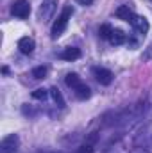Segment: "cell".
Returning <instances> with one entry per match:
<instances>
[{"mask_svg":"<svg viewBox=\"0 0 152 153\" xmlns=\"http://www.w3.org/2000/svg\"><path fill=\"white\" fill-rule=\"evenodd\" d=\"M56 7H57V0H45L39 7V20L41 22H48L54 13H56Z\"/></svg>","mask_w":152,"mask_h":153,"instance_id":"cell-4","label":"cell"},{"mask_svg":"<svg viewBox=\"0 0 152 153\" xmlns=\"http://www.w3.org/2000/svg\"><path fill=\"white\" fill-rule=\"evenodd\" d=\"M111 32H113V27L111 25H102L100 29H99V34H100V38H104V39H109V36H111Z\"/></svg>","mask_w":152,"mask_h":153,"instance_id":"cell-16","label":"cell"},{"mask_svg":"<svg viewBox=\"0 0 152 153\" xmlns=\"http://www.w3.org/2000/svg\"><path fill=\"white\" fill-rule=\"evenodd\" d=\"M47 73H48V68H47V66H38V68H34V70H32V76H34V78H38V80L45 78Z\"/></svg>","mask_w":152,"mask_h":153,"instance_id":"cell-14","label":"cell"},{"mask_svg":"<svg viewBox=\"0 0 152 153\" xmlns=\"http://www.w3.org/2000/svg\"><path fill=\"white\" fill-rule=\"evenodd\" d=\"M65 82H66V85H68V87H72V91L75 89L77 85H81V84H82L81 76L77 75V73H68V75L65 76Z\"/></svg>","mask_w":152,"mask_h":153,"instance_id":"cell-12","label":"cell"},{"mask_svg":"<svg viewBox=\"0 0 152 153\" xmlns=\"http://www.w3.org/2000/svg\"><path fill=\"white\" fill-rule=\"evenodd\" d=\"M20 146V137L16 134H9L0 143V153H16Z\"/></svg>","mask_w":152,"mask_h":153,"instance_id":"cell-3","label":"cell"},{"mask_svg":"<svg viewBox=\"0 0 152 153\" xmlns=\"http://www.w3.org/2000/svg\"><path fill=\"white\" fill-rule=\"evenodd\" d=\"M48 94H50V91H47V89H36V91H32V98L34 100H47Z\"/></svg>","mask_w":152,"mask_h":153,"instance_id":"cell-15","label":"cell"},{"mask_svg":"<svg viewBox=\"0 0 152 153\" xmlns=\"http://www.w3.org/2000/svg\"><path fill=\"white\" fill-rule=\"evenodd\" d=\"M74 91H75V96L79 98V100H88V98L91 96V89H90L84 82H82L81 85H77Z\"/></svg>","mask_w":152,"mask_h":153,"instance_id":"cell-11","label":"cell"},{"mask_svg":"<svg viewBox=\"0 0 152 153\" xmlns=\"http://www.w3.org/2000/svg\"><path fill=\"white\" fill-rule=\"evenodd\" d=\"M125 41H127V34L123 30H120V29H113V32L109 36V43L114 45V46H118V45H123Z\"/></svg>","mask_w":152,"mask_h":153,"instance_id":"cell-8","label":"cell"},{"mask_svg":"<svg viewBox=\"0 0 152 153\" xmlns=\"http://www.w3.org/2000/svg\"><path fill=\"white\" fill-rule=\"evenodd\" d=\"M77 153H93V144H90V143H86V144H82Z\"/></svg>","mask_w":152,"mask_h":153,"instance_id":"cell-17","label":"cell"},{"mask_svg":"<svg viewBox=\"0 0 152 153\" xmlns=\"http://www.w3.org/2000/svg\"><path fill=\"white\" fill-rule=\"evenodd\" d=\"M93 76H95V80H97L100 85H109V84L113 82V73H111L108 68H100V66L93 68Z\"/></svg>","mask_w":152,"mask_h":153,"instance_id":"cell-5","label":"cell"},{"mask_svg":"<svg viewBox=\"0 0 152 153\" xmlns=\"http://www.w3.org/2000/svg\"><path fill=\"white\" fill-rule=\"evenodd\" d=\"M34 48H36V43H34L32 38H22L20 41H18V50H20L22 53H25V55L32 53Z\"/></svg>","mask_w":152,"mask_h":153,"instance_id":"cell-7","label":"cell"},{"mask_svg":"<svg viewBox=\"0 0 152 153\" xmlns=\"http://www.w3.org/2000/svg\"><path fill=\"white\" fill-rule=\"evenodd\" d=\"M131 25L134 27V30H138V32L143 34V36L149 32V22H147L145 16H138V14H134V18L131 20Z\"/></svg>","mask_w":152,"mask_h":153,"instance_id":"cell-6","label":"cell"},{"mask_svg":"<svg viewBox=\"0 0 152 153\" xmlns=\"http://www.w3.org/2000/svg\"><path fill=\"white\" fill-rule=\"evenodd\" d=\"M120 20H123V22H129L131 23V20L134 18V13L131 11V7L129 5H120L118 9H116V13H114Z\"/></svg>","mask_w":152,"mask_h":153,"instance_id":"cell-9","label":"cell"},{"mask_svg":"<svg viewBox=\"0 0 152 153\" xmlns=\"http://www.w3.org/2000/svg\"><path fill=\"white\" fill-rule=\"evenodd\" d=\"M77 2H79L81 5H91V4H93L95 0H77Z\"/></svg>","mask_w":152,"mask_h":153,"instance_id":"cell-18","label":"cell"},{"mask_svg":"<svg viewBox=\"0 0 152 153\" xmlns=\"http://www.w3.org/2000/svg\"><path fill=\"white\" fill-rule=\"evenodd\" d=\"M11 14L16 16V18H29L31 14V4L27 0H14L11 4Z\"/></svg>","mask_w":152,"mask_h":153,"instance_id":"cell-2","label":"cell"},{"mask_svg":"<svg viewBox=\"0 0 152 153\" xmlns=\"http://www.w3.org/2000/svg\"><path fill=\"white\" fill-rule=\"evenodd\" d=\"M72 14H74V9H72V5H65V9L61 11V14L57 16V20L54 22V25H52V38H59L65 30H66V27H68V22H70V18H72Z\"/></svg>","mask_w":152,"mask_h":153,"instance_id":"cell-1","label":"cell"},{"mask_svg":"<svg viewBox=\"0 0 152 153\" xmlns=\"http://www.w3.org/2000/svg\"><path fill=\"white\" fill-rule=\"evenodd\" d=\"M50 96L54 98V102L57 103V107H65V100H63V94H61V91L57 89V87H50Z\"/></svg>","mask_w":152,"mask_h":153,"instance_id":"cell-13","label":"cell"},{"mask_svg":"<svg viewBox=\"0 0 152 153\" xmlns=\"http://www.w3.org/2000/svg\"><path fill=\"white\" fill-rule=\"evenodd\" d=\"M81 57V50L75 46H70V48H65V52L61 53V59L63 61H75Z\"/></svg>","mask_w":152,"mask_h":153,"instance_id":"cell-10","label":"cell"}]
</instances>
